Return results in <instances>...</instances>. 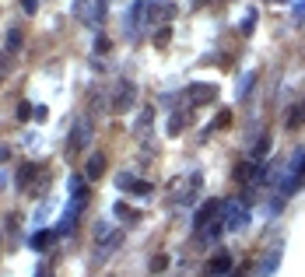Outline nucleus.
Segmentation results:
<instances>
[{"label": "nucleus", "mask_w": 305, "mask_h": 277, "mask_svg": "<svg viewBox=\"0 0 305 277\" xmlns=\"http://www.w3.org/2000/svg\"><path fill=\"white\" fill-rule=\"evenodd\" d=\"M134 98H137V88H134L130 81H119L116 98L109 102V109H112V113H127V109H134Z\"/></svg>", "instance_id": "obj_3"}, {"label": "nucleus", "mask_w": 305, "mask_h": 277, "mask_svg": "<svg viewBox=\"0 0 305 277\" xmlns=\"http://www.w3.org/2000/svg\"><path fill=\"white\" fill-rule=\"evenodd\" d=\"M186 95H190V102H193V109H197V105L214 102V98H218V88H214V84H193Z\"/></svg>", "instance_id": "obj_5"}, {"label": "nucleus", "mask_w": 305, "mask_h": 277, "mask_svg": "<svg viewBox=\"0 0 305 277\" xmlns=\"http://www.w3.org/2000/svg\"><path fill=\"white\" fill-rule=\"evenodd\" d=\"M228 270H231V256H228V253H221V256H214V260L207 263V277L228 274Z\"/></svg>", "instance_id": "obj_8"}, {"label": "nucleus", "mask_w": 305, "mask_h": 277, "mask_svg": "<svg viewBox=\"0 0 305 277\" xmlns=\"http://www.w3.org/2000/svg\"><path fill=\"white\" fill-rule=\"evenodd\" d=\"M91 144V120H81L74 130H71V140H67V158H77L81 147Z\"/></svg>", "instance_id": "obj_1"}, {"label": "nucleus", "mask_w": 305, "mask_h": 277, "mask_svg": "<svg viewBox=\"0 0 305 277\" xmlns=\"http://www.w3.org/2000/svg\"><path fill=\"white\" fill-rule=\"evenodd\" d=\"M18 46H21V32H18V28H14V32H11V35H7V49H11V53H14V49H18Z\"/></svg>", "instance_id": "obj_18"}, {"label": "nucleus", "mask_w": 305, "mask_h": 277, "mask_svg": "<svg viewBox=\"0 0 305 277\" xmlns=\"http://www.w3.org/2000/svg\"><path fill=\"white\" fill-rule=\"evenodd\" d=\"M214 214H221V200H207L204 207L197 210V217H193V225H197V228L204 232V228H207V221H214Z\"/></svg>", "instance_id": "obj_6"}, {"label": "nucleus", "mask_w": 305, "mask_h": 277, "mask_svg": "<svg viewBox=\"0 0 305 277\" xmlns=\"http://www.w3.org/2000/svg\"><path fill=\"white\" fill-rule=\"evenodd\" d=\"M74 14H77V18H84L88 25H98L102 14H105V0H77Z\"/></svg>", "instance_id": "obj_2"}, {"label": "nucleus", "mask_w": 305, "mask_h": 277, "mask_svg": "<svg viewBox=\"0 0 305 277\" xmlns=\"http://www.w3.org/2000/svg\"><path fill=\"white\" fill-rule=\"evenodd\" d=\"M253 28H256V11H246V18H242V32L249 35Z\"/></svg>", "instance_id": "obj_15"}, {"label": "nucleus", "mask_w": 305, "mask_h": 277, "mask_svg": "<svg viewBox=\"0 0 305 277\" xmlns=\"http://www.w3.org/2000/svg\"><path fill=\"white\" fill-rule=\"evenodd\" d=\"M84 172H88V179H102V176H105V154L95 151V154L88 158V169H84Z\"/></svg>", "instance_id": "obj_7"}, {"label": "nucleus", "mask_w": 305, "mask_h": 277, "mask_svg": "<svg viewBox=\"0 0 305 277\" xmlns=\"http://www.w3.org/2000/svg\"><path fill=\"white\" fill-rule=\"evenodd\" d=\"M49 239H53L49 232H35V235H32V249H42V246H46Z\"/></svg>", "instance_id": "obj_16"}, {"label": "nucleus", "mask_w": 305, "mask_h": 277, "mask_svg": "<svg viewBox=\"0 0 305 277\" xmlns=\"http://www.w3.org/2000/svg\"><path fill=\"white\" fill-rule=\"evenodd\" d=\"M221 210L228 214V228H242L249 221V210H246L242 200H228V204H221Z\"/></svg>", "instance_id": "obj_4"}, {"label": "nucleus", "mask_w": 305, "mask_h": 277, "mask_svg": "<svg viewBox=\"0 0 305 277\" xmlns=\"http://www.w3.org/2000/svg\"><path fill=\"white\" fill-rule=\"evenodd\" d=\"M112 214L116 217H134V210L127 207V204H112Z\"/></svg>", "instance_id": "obj_21"}, {"label": "nucleus", "mask_w": 305, "mask_h": 277, "mask_svg": "<svg viewBox=\"0 0 305 277\" xmlns=\"http://www.w3.org/2000/svg\"><path fill=\"white\" fill-rule=\"evenodd\" d=\"M302 123H305V105H295V113L288 116V127H291V130H298Z\"/></svg>", "instance_id": "obj_11"}, {"label": "nucleus", "mask_w": 305, "mask_h": 277, "mask_svg": "<svg viewBox=\"0 0 305 277\" xmlns=\"http://www.w3.org/2000/svg\"><path fill=\"white\" fill-rule=\"evenodd\" d=\"M253 81H256V74H253V70H249V74H246V77H242V88H238V91H242V95H246V88H253Z\"/></svg>", "instance_id": "obj_23"}, {"label": "nucleus", "mask_w": 305, "mask_h": 277, "mask_svg": "<svg viewBox=\"0 0 305 277\" xmlns=\"http://www.w3.org/2000/svg\"><path fill=\"white\" fill-rule=\"evenodd\" d=\"M151 123H154V109H141V123H137V130H134V134L148 137V134H151Z\"/></svg>", "instance_id": "obj_10"}, {"label": "nucleus", "mask_w": 305, "mask_h": 277, "mask_svg": "<svg viewBox=\"0 0 305 277\" xmlns=\"http://www.w3.org/2000/svg\"><path fill=\"white\" fill-rule=\"evenodd\" d=\"M256 176H260V165H256V161H242V165L235 169V179H238V183H246V179H256Z\"/></svg>", "instance_id": "obj_9"}, {"label": "nucleus", "mask_w": 305, "mask_h": 277, "mask_svg": "<svg viewBox=\"0 0 305 277\" xmlns=\"http://www.w3.org/2000/svg\"><path fill=\"white\" fill-rule=\"evenodd\" d=\"M130 193H137V197H148V193H151V183H144V179L137 183V179H134V183H130Z\"/></svg>", "instance_id": "obj_14"}, {"label": "nucleus", "mask_w": 305, "mask_h": 277, "mask_svg": "<svg viewBox=\"0 0 305 277\" xmlns=\"http://www.w3.org/2000/svg\"><path fill=\"white\" fill-rule=\"evenodd\" d=\"M165 267H168V256H154L151 260V274H161Z\"/></svg>", "instance_id": "obj_17"}, {"label": "nucleus", "mask_w": 305, "mask_h": 277, "mask_svg": "<svg viewBox=\"0 0 305 277\" xmlns=\"http://www.w3.org/2000/svg\"><path fill=\"white\" fill-rule=\"evenodd\" d=\"M231 123V113H218V120H214V127H228Z\"/></svg>", "instance_id": "obj_24"}, {"label": "nucleus", "mask_w": 305, "mask_h": 277, "mask_svg": "<svg viewBox=\"0 0 305 277\" xmlns=\"http://www.w3.org/2000/svg\"><path fill=\"white\" fill-rule=\"evenodd\" d=\"M21 7H25V14H35V11H39V4H35V0H21Z\"/></svg>", "instance_id": "obj_26"}, {"label": "nucleus", "mask_w": 305, "mask_h": 277, "mask_svg": "<svg viewBox=\"0 0 305 277\" xmlns=\"http://www.w3.org/2000/svg\"><path fill=\"white\" fill-rule=\"evenodd\" d=\"M182 127H186V116H182V113H175V116H172V120H168V134H172V137H175V134H179V130H182Z\"/></svg>", "instance_id": "obj_13"}, {"label": "nucleus", "mask_w": 305, "mask_h": 277, "mask_svg": "<svg viewBox=\"0 0 305 277\" xmlns=\"http://www.w3.org/2000/svg\"><path fill=\"white\" fill-rule=\"evenodd\" d=\"M28 116H35V105L21 102V105H18V120H28Z\"/></svg>", "instance_id": "obj_20"}, {"label": "nucleus", "mask_w": 305, "mask_h": 277, "mask_svg": "<svg viewBox=\"0 0 305 277\" xmlns=\"http://www.w3.org/2000/svg\"><path fill=\"white\" fill-rule=\"evenodd\" d=\"M0 186H4V176H0Z\"/></svg>", "instance_id": "obj_27"}, {"label": "nucleus", "mask_w": 305, "mask_h": 277, "mask_svg": "<svg viewBox=\"0 0 305 277\" xmlns=\"http://www.w3.org/2000/svg\"><path fill=\"white\" fill-rule=\"evenodd\" d=\"M109 49H112V42H109L105 35H98V39H95V53H109Z\"/></svg>", "instance_id": "obj_19"}, {"label": "nucleus", "mask_w": 305, "mask_h": 277, "mask_svg": "<svg viewBox=\"0 0 305 277\" xmlns=\"http://www.w3.org/2000/svg\"><path fill=\"white\" fill-rule=\"evenodd\" d=\"M32 176H35V165H21V169H18V186H28Z\"/></svg>", "instance_id": "obj_12"}, {"label": "nucleus", "mask_w": 305, "mask_h": 277, "mask_svg": "<svg viewBox=\"0 0 305 277\" xmlns=\"http://www.w3.org/2000/svg\"><path fill=\"white\" fill-rule=\"evenodd\" d=\"M281 4H284V0H281Z\"/></svg>", "instance_id": "obj_29"}, {"label": "nucleus", "mask_w": 305, "mask_h": 277, "mask_svg": "<svg viewBox=\"0 0 305 277\" xmlns=\"http://www.w3.org/2000/svg\"><path fill=\"white\" fill-rule=\"evenodd\" d=\"M168 35H172V32H168V28H161V32L154 35V46H165V42H168Z\"/></svg>", "instance_id": "obj_22"}, {"label": "nucleus", "mask_w": 305, "mask_h": 277, "mask_svg": "<svg viewBox=\"0 0 305 277\" xmlns=\"http://www.w3.org/2000/svg\"><path fill=\"white\" fill-rule=\"evenodd\" d=\"M270 151V137H260V144H256V154H267Z\"/></svg>", "instance_id": "obj_25"}, {"label": "nucleus", "mask_w": 305, "mask_h": 277, "mask_svg": "<svg viewBox=\"0 0 305 277\" xmlns=\"http://www.w3.org/2000/svg\"><path fill=\"white\" fill-rule=\"evenodd\" d=\"M35 277H42V270H39V274H35Z\"/></svg>", "instance_id": "obj_28"}]
</instances>
